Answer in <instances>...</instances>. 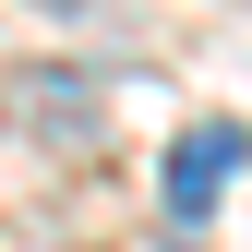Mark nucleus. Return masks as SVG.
<instances>
[{
    "label": "nucleus",
    "mask_w": 252,
    "mask_h": 252,
    "mask_svg": "<svg viewBox=\"0 0 252 252\" xmlns=\"http://www.w3.org/2000/svg\"><path fill=\"white\" fill-rule=\"evenodd\" d=\"M180 252H192V240H180Z\"/></svg>",
    "instance_id": "obj_2"
},
{
    "label": "nucleus",
    "mask_w": 252,
    "mask_h": 252,
    "mask_svg": "<svg viewBox=\"0 0 252 252\" xmlns=\"http://www.w3.org/2000/svg\"><path fill=\"white\" fill-rule=\"evenodd\" d=\"M228 180H240V120L216 108V120H192V132L168 144V216H180V228L216 216V204H228Z\"/></svg>",
    "instance_id": "obj_1"
}]
</instances>
